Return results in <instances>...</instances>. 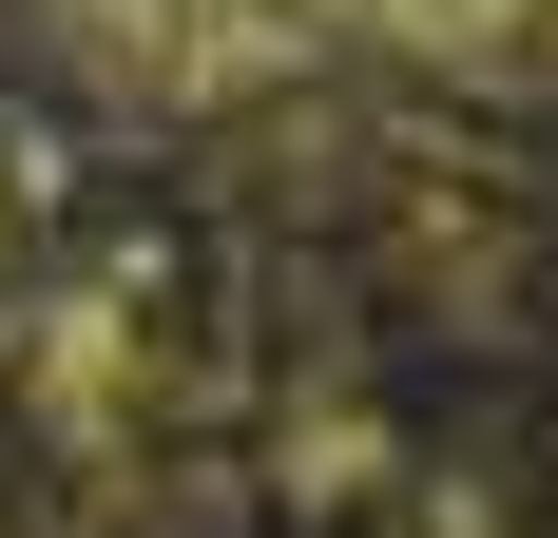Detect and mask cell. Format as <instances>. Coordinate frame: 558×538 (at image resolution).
Instances as JSON below:
<instances>
[{
  "label": "cell",
  "instance_id": "3957f363",
  "mask_svg": "<svg viewBox=\"0 0 558 538\" xmlns=\"http://www.w3.org/2000/svg\"><path fill=\"white\" fill-rule=\"evenodd\" d=\"M0 250H20V212H0Z\"/></svg>",
  "mask_w": 558,
  "mask_h": 538
},
{
  "label": "cell",
  "instance_id": "6da1fadb",
  "mask_svg": "<svg viewBox=\"0 0 558 538\" xmlns=\"http://www.w3.org/2000/svg\"><path fill=\"white\" fill-rule=\"evenodd\" d=\"M308 39H404V58H444V77H520L539 58V0H289Z\"/></svg>",
  "mask_w": 558,
  "mask_h": 538
},
{
  "label": "cell",
  "instance_id": "7a4b0ae2",
  "mask_svg": "<svg viewBox=\"0 0 558 538\" xmlns=\"http://www.w3.org/2000/svg\"><path fill=\"white\" fill-rule=\"evenodd\" d=\"M539 77H558V0H539Z\"/></svg>",
  "mask_w": 558,
  "mask_h": 538
}]
</instances>
